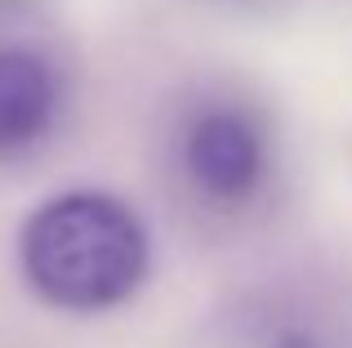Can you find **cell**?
<instances>
[{
  "mask_svg": "<svg viewBox=\"0 0 352 348\" xmlns=\"http://www.w3.org/2000/svg\"><path fill=\"white\" fill-rule=\"evenodd\" d=\"M147 228L107 192H63L32 210L18 232L23 277L63 313L116 308L147 277Z\"/></svg>",
  "mask_w": 352,
  "mask_h": 348,
  "instance_id": "1",
  "label": "cell"
},
{
  "mask_svg": "<svg viewBox=\"0 0 352 348\" xmlns=\"http://www.w3.org/2000/svg\"><path fill=\"white\" fill-rule=\"evenodd\" d=\"M267 125L236 98H201L179 125V170L214 206H241L267 179Z\"/></svg>",
  "mask_w": 352,
  "mask_h": 348,
  "instance_id": "2",
  "label": "cell"
},
{
  "mask_svg": "<svg viewBox=\"0 0 352 348\" xmlns=\"http://www.w3.org/2000/svg\"><path fill=\"white\" fill-rule=\"evenodd\" d=\"M63 116V72L36 45H0V161L36 152Z\"/></svg>",
  "mask_w": 352,
  "mask_h": 348,
  "instance_id": "3",
  "label": "cell"
}]
</instances>
